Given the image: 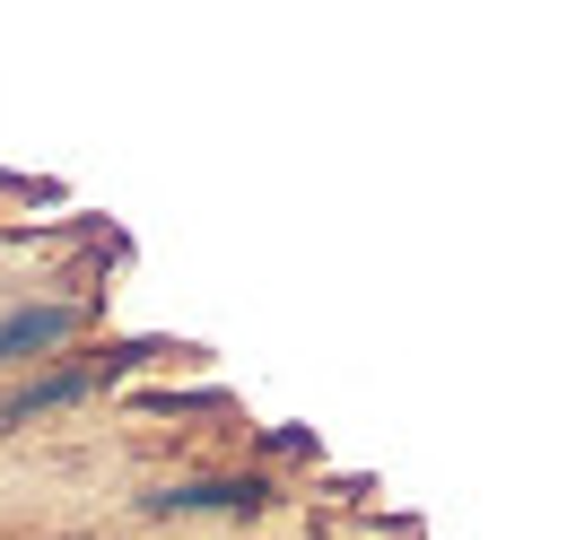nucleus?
Segmentation results:
<instances>
[{"label":"nucleus","instance_id":"obj_1","mask_svg":"<svg viewBox=\"0 0 567 540\" xmlns=\"http://www.w3.org/2000/svg\"><path fill=\"white\" fill-rule=\"evenodd\" d=\"M62 332H71V305H27V314H9V323H0V366L27 357V349H53Z\"/></svg>","mask_w":567,"mask_h":540},{"label":"nucleus","instance_id":"obj_2","mask_svg":"<svg viewBox=\"0 0 567 540\" xmlns=\"http://www.w3.org/2000/svg\"><path fill=\"white\" fill-rule=\"evenodd\" d=\"M254 497H262L254 479H218V488H157L148 506L157 515H202V506H254Z\"/></svg>","mask_w":567,"mask_h":540}]
</instances>
